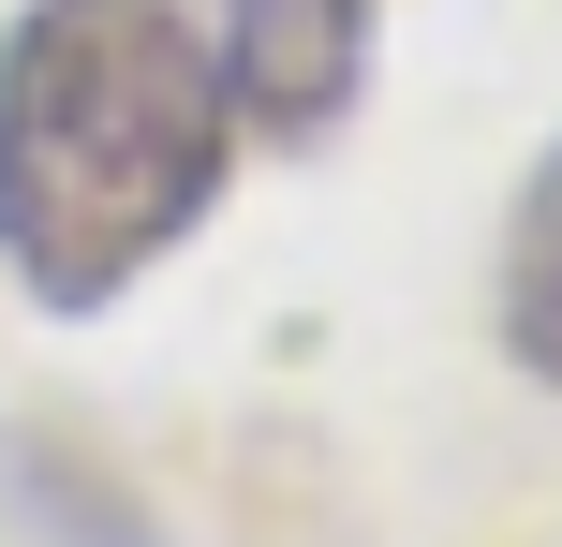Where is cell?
<instances>
[{
    "label": "cell",
    "mask_w": 562,
    "mask_h": 547,
    "mask_svg": "<svg viewBox=\"0 0 562 547\" xmlns=\"http://www.w3.org/2000/svg\"><path fill=\"white\" fill-rule=\"evenodd\" d=\"M237 104L178 0H30L0 30V266L30 311H104L223 207Z\"/></svg>",
    "instance_id": "1"
},
{
    "label": "cell",
    "mask_w": 562,
    "mask_h": 547,
    "mask_svg": "<svg viewBox=\"0 0 562 547\" xmlns=\"http://www.w3.org/2000/svg\"><path fill=\"white\" fill-rule=\"evenodd\" d=\"M223 104L252 134H340L370 89V0H223Z\"/></svg>",
    "instance_id": "2"
},
{
    "label": "cell",
    "mask_w": 562,
    "mask_h": 547,
    "mask_svg": "<svg viewBox=\"0 0 562 547\" xmlns=\"http://www.w3.org/2000/svg\"><path fill=\"white\" fill-rule=\"evenodd\" d=\"M504 355L562 385V148L518 178V223H504Z\"/></svg>",
    "instance_id": "3"
}]
</instances>
